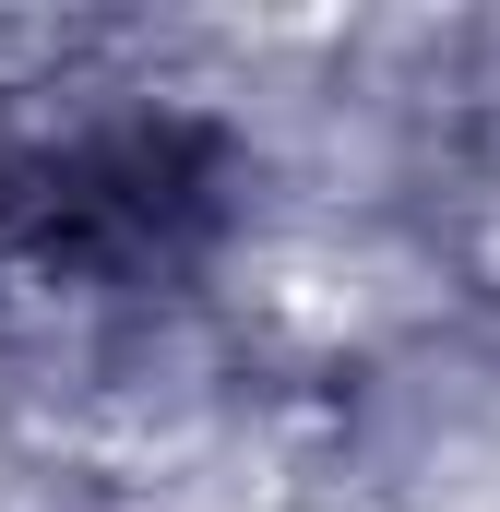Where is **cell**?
<instances>
[{"instance_id":"obj_1","label":"cell","mask_w":500,"mask_h":512,"mask_svg":"<svg viewBox=\"0 0 500 512\" xmlns=\"http://www.w3.org/2000/svg\"><path fill=\"white\" fill-rule=\"evenodd\" d=\"M227 143L203 120H84L0 143V286L60 274H167L215 239Z\"/></svg>"}]
</instances>
